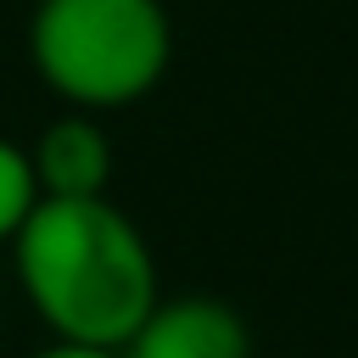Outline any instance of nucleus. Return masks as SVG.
Listing matches in <instances>:
<instances>
[{"mask_svg":"<svg viewBox=\"0 0 358 358\" xmlns=\"http://www.w3.org/2000/svg\"><path fill=\"white\" fill-rule=\"evenodd\" d=\"M28 62L73 112L134 106L173 62L162 0H39L28 17Z\"/></svg>","mask_w":358,"mask_h":358,"instance_id":"nucleus-2","label":"nucleus"},{"mask_svg":"<svg viewBox=\"0 0 358 358\" xmlns=\"http://www.w3.org/2000/svg\"><path fill=\"white\" fill-rule=\"evenodd\" d=\"M39 196H62V201H84V196H106L112 179V140L90 112H62L50 117L34 145H28Z\"/></svg>","mask_w":358,"mask_h":358,"instance_id":"nucleus-4","label":"nucleus"},{"mask_svg":"<svg viewBox=\"0 0 358 358\" xmlns=\"http://www.w3.org/2000/svg\"><path fill=\"white\" fill-rule=\"evenodd\" d=\"M34 207H39V179H34L28 145L0 140V241H17Z\"/></svg>","mask_w":358,"mask_h":358,"instance_id":"nucleus-5","label":"nucleus"},{"mask_svg":"<svg viewBox=\"0 0 358 358\" xmlns=\"http://www.w3.org/2000/svg\"><path fill=\"white\" fill-rule=\"evenodd\" d=\"M11 263L28 308L56 341L73 347L123 352L162 296L157 257L140 224L106 196H39V207L11 241Z\"/></svg>","mask_w":358,"mask_h":358,"instance_id":"nucleus-1","label":"nucleus"},{"mask_svg":"<svg viewBox=\"0 0 358 358\" xmlns=\"http://www.w3.org/2000/svg\"><path fill=\"white\" fill-rule=\"evenodd\" d=\"M34 358H123V352H106V347H73V341H50V347H39Z\"/></svg>","mask_w":358,"mask_h":358,"instance_id":"nucleus-6","label":"nucleus"},{"mask_svg":"<svg viewBox=\"0 0 358 358\" xmlns=\"http://www.w3.org/2000/svg\"><path fill=\"white\" fill-rule=\"evenodd\" d=\"M123 358H252V330L229 302L179 291L157 296V308L129 336Z\"/></svg>","mask_w":358,"mask_h":358,"instance_id":"nucleus-3","label":"nucleus"}]
</instances>
